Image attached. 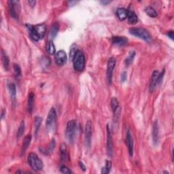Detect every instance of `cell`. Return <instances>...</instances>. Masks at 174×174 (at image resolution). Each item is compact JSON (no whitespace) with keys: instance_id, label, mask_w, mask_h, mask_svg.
<instances>
[{"instance_id":"cell-34","label":"cell","mask_w":174,"mask_h":174,"mask_svg":"<svg viewBox=\"0 0 174 174\" xmlns=\"http://www.w3.org/2000/svg\"><path fill=\"white\" fill-rule=\"evenodd\" d=\"M60 169L63 173H72V171L65 165H61Z\"/></svg>"},{"instance_id":"cell-22","label":"cell","mask_w":174,"mask_h":174,"mask_svg":"<svg viewBox=\"0 0 174 174\" xmlns=\"http://www.w3.org/2000/svg\"><path fill=\"white\" fill-rule=\"evenodd\" d=\"M42 123V119L40 116H36L34 119V134L35 137L37 138L38 134L39 129Z\"/></svg>"},{"instance_id":"cell-17","label":"cell","mask_w":174,"mask_h":174,"mask_svg":"<svg viewBox=\"0 0 174 174\" xmlns=\"http://www.w3.org/2000/svg\"><path fill=\"white\" fill-rule=\"evenodd\" d=\"M26 27H27V29H28L29 36H30L31 38L33 40H34V41H36V42L39 41V40H40V38L39 37V36L37 35L36 31H35L34 26L29 25V24H27Z\"/></svg>"},{"instance_id":"cell-4","label":"cell","mask_w":174,"mask_h":174,"mask_svg":"<svg viewBox=\"0 0 174 174\" xmlns=\"http://www.w3.org/2000/svg\"><path fill=\"white\" fill-rule=\"evenodd\" d=\"M28 163L30 167L36 171H41L43 169V163L38 156L34 152H31L28 155Z\"/></svg>"},{"instance_id":"cell-14","label":"cell","mask_w":174,"mask_h":174,"mask_svg":"<svg viewBox=\"0 0 174 174\" xmlns=\"http://www.w3.org/2000/svg\"><path fill=\"white\" fill-rule=\"evenodd\" d=\"M112 44L119 46H125L128 43V39L126 37L122 36H114L112 37Z\"/></svg>"},{"instance_id":"cell-9","label":"cell","mask_w":174,"mask_h":174,"mask_svg":"<svg viewBox=\"0 0 174 174\" xmlns=\"http://www.w3.org/2000/svg\"><path fill=\"white\" fill-rule=\"evenodd\" d=\"M107 151H108V156H112V152H113V143H112V138L109 128V125H107Z\"/></svg>"},{"instance_id":"cell-16","label":"cell","mask_w":174,"mask_h":174,"mask_svg":"<svg viewBox=\"0 0 174 174\" xmlns=\"http://www.w3.org/2000/svg\"><path fill=\"white\" fill-rule=\"evenodd\" d=\"M31 135H27V136H25V138H24L22 148H21V156H23L24 154L25 153V152H26L27 150L29 144H30V143H31Z\"/></svg>"},{"instance_id":"cell-38","label":"cell","mask_w":174,"mask_h":174,"mask_svg":"<svg viewBox=\"0 0 174 174\" xmlns=\"http://www.w3.org/2000/svg\"><path fill=\"white\" fill-rule=\"evenodd\" d=\"M27 3L31 7H34L36 4V2L34 0H29V1H27Z\"/></svg>"},{"instance_id":"cell-20","label":"cell","mask_w":174,"mask_h":174,"mask_svg":"<svg viewBox=\"0 0 174 174\" xmlns=\"http://www.w3.org/2000/svg\"><path fill=\"white\" fill-rule=\"evenodd\" d=\"M128 21L130 24L134 25V24L137 23L138 21V16L136 15L135 13L132 11V10H128V16H127Z\"/></svg>"},{"instance_id":"cell-6","label":"cell","mask_w":174,"mask_h":174,"mask_svg":"<svg viewBox=\"0 0 174 174\" xmlns=\"http://www.w3.org/2000/svg\"><path fill=\"white\" fill-rule=\"evenodd\" d=\"M8 10L10 16L12 18L18 19L21 12L20 2L16 0H10L8 2Z\"/></svg>"},{"instance_id":"cell-37","label":"cell","mask_w":174,"mask_h":174,"mask_svg":"<svg viewBox=\"0 0 174 174\" xmlns=\"http://www.w3.org/2000/svg\"><path fill=\"white\" fill-rule=\"evenodd\" d=\"M167 36L169 37V38H171L172 40H174V33H173V31H168L167 33Z\"/></svg>"},{"instance_id":"cell-12","label":"cell","mask_w":174,"mask_h":174,"mask_svg":"<svg viewBox=\"0 0 174 174\" xmlns=\"http://www.w3.org/2000/svg\"><path fill=\"white\" fill-rule=\"evenodd\" d=\"M152 140L154 146H157L159 144V123L157 120H155L152 126Z\"/></svg>"},{"instance_id":"cell-41","label":"cell","mask_w":174,"mask_h":174,"mask_svg":"<svg viewBox=\"0 0 174 174\" xmlns=\"http://www.w3.org/2000/svg\"><path fill=\"white\" fill-rule=\"evenodd\" d=\"M110 2H112V1H107V0H103V1L101 2V3L103 5H107V4L110 3Z\"/></svg>"},{"instance_id":"cell-15","label":"cell","mask_w":174,"mask_h":174,"mask_svg":"<svg viewBox=\"0 0 174 174\" xmlns=\"http://www.w3.org/2000/svg\"><path fill=\"white\" fill-rule=\"evenodd\" d=\"M34 29L40 39L44 38L46 32V26L45 24H39V25H35Z\"/></svg>"},{"instance_id":"cell-35","label":"cell","mask_w":174,"mask_h":174,"mask_svg":"<svg viewBox=\"0 0 174 174\" xmlns=\"http://www.w3.org/2000/svg\"><path fill=\"white\" fill-rule=\"evenodd\" d=\"M55 147V140H52V141H50V143L49 144V148H48V152H52L53 150H54Z\"/></svg>"},{"instance_id":"cell-11","label":"cell","mask_w":174,"mask_h":174,"mask_svg":"<svg viewBox=\"0 0 174 174\" xmlns=\"http://www.w3.org/2000/svg\"><path fill=\"white\" fill-rule=\"evenodd\" d=\"M67 55L65 52L63 50L58 51L55 55V61L56 63L59 66H62L66 63L67 61Z\"/></svg>"},{"instance_id":"cell-28","label":"cell","mask_w":174,"mask_h":174,"mask_svg":"<svg viewBox=\"0 0 174 174\" xmlns=\"http://www.w3.org/2000/svg\"><path fill=\"white\" fill-rule=\"evenodd\" d=\"M112 162L110 160H106V163L105 167L102 168V170H101V173L102 174H107L110 172V170L112 169Z\"/></svg>"},{"instance_id":"cell-3","label":"cell","mask_w":174,"mask_h":174,"mask_svg":"<svg viewBox=\"0 0 174 174\" xmlns=\"http://www.w3.org/2000/svg\"><path fill=\"white\" fill-rule=\"evenodd\" d=\"M57 125V113L54 108H52L48 114L46 121V128L48 133H50L55 130Z\"/></svg>"},{"instance_id":"cell-10","label":"cell","mask_w":174,"mask_h":174,"mask_svg":"<svg viewBox=\"0 0 174 174\" xmlns=\"http://www.w3.org/2000/svg\"><path fill=\"white\" fill-rule=\"evenodd\" d=\"M126 144L128 148V154L130 157H133V140L132 137L131 132L130 129H128L126 134Z\"/></svg>"},{"instance_id":"cell-39","label":"cell","mask_w":174,"mask_h":174,"mask_svg":"<svg viewBox=\"0 0 174 174\" xmlns=\"http://www.w3.org/2000/svg\"><path fill=\"white\" fill-rule=\"evenodd\" d=\"M79 165H80V168H81L83 171H85V170H86V167H85V165H84V163H83L82 162L79 161Z\"/></svg>"},{"instance_id":"cell-32","label":"cell","mask_w":174,"mask_h":174,"mask_svg":"<svg viewBox=\"0 0 174 174\" xmlns=\"http://www.w3.org/2000/svg\"><path fill=\"white\" fill-rule=\"evenodd\" d=\"M14 74L16 77H19L21 74V69L18 64H14Z\"/></svg>"},{"instance_id":"cell-33","label":"cell","mask_w":174,"mask_h":174,"mask_svg":"<svg viewBox=\"0 0 174 174\" xmlns=\"http://www.w3.org/2000/svg\"><path fill=\"white\" fill-rule=\"evenodd\" d=\"M70 52H69V57H70L71 59L72 60L73 59V58L74 57V55L75 54H76V52L78 51V50H77V46H76V44H73L72 46H71V49H70Z\"/></svg>"},{"instance_id":"cell-13","label":"cell","mask_w":174,"mask_h":174,"mask_svg":"<svg viewBox=\"0 0 174 174\" xmlns=\"http://www.w3.org/2000/svg\"><path fill=\"white\" fill-rule=\"evenodd\" d=\"M159 76V72L157 70H154L153 71V73H152L150 82V87H149V90L150 92L153 91L155 89V87H156L157 84H158Z\"/></svg>"},{"instance_id":"cell-2","label":"cell","mask_w":174,"mask_h":174,"mask_svg":"<svg viewBox=\"0 0 174 174\" xmlns=\"http://www.w3.org/2000/svg\"><path fill=\"white\" fill-rule=\"evenodd\" d=\"M74 69L77 71H82L85 66V56L81 50H78L72 59Z\"/></svg>"},{"instance_id":"cell-7","label":"cell","mask_w":174,"mask_h":174,"mask_svg":"<svg viewBox=\"0 0 174 174\" xmlns=\"http://www.w3.org/2000/svg\"><path fill=\"white\" fill-rule=\"evenodd\" d=\"M116 59L114 57H111L109 59L107 64V71H106V77L107 81L109 84H112V76H113V71L116 66Z\"/></svg>"},{"instance_id":"cell-40","label":"cell","mask_w":174,"mask_h":174,"mask_svg":"<svg viewBox=\"0 0 174 174\" xmlns=\"http://www.w3.org/2000/svg\"><path fill=\"white\" fill-rule=\"evenodd\" d=\"M5 115H6V110L4 109H2V112H1V119H3Z\"/></svg>"},{"instance_id":"cell-19","label":"cell","mask_w":174,"mask_h":174,"mask_svg":"<svg viewBox=\"0 0 174 174\" xmlns=\"http://www.w3.org/2000/svg\"><path fill=\"white\" fill-rule=\"evenodd\" d=\"M34 93H30L28 97V101H27V111L29 114H31L33 109V106H34Z\"/></svg>"},{"instance_id":"cell-31","label":"cell","mask_w":174,"mask_h":174,"mask_svg":"<svg viewBox=\"0 0 174 174\" xmlns=\"http://www.w3.org/2000/svg\"><path fill=\"white\" fill-rule=\"evenodd\" d=\"M24 131H25V122H24V121H22L21 122V125L19 126V128H18L17 132V137L18 138H21V136L23 135Z\"/></svg>"},{"instance_id":"cell-27","label":"cell","mask_w":174,"mask_h":174,"mask_svg":"<svg viewBox=\"0 0 174 174\" xmlns=\"http://www.w3.org/2000/svg\"><path fill=\"white\" fill-rule=\"evenodd\" d=\"M145 12L147 14V15H148L150 17L152 18H155L157 17V12H156L154 8H152V7H146L145 8Z\"/></svg>"},{"instance_id":"cell-23","label":"cell","mask_w":174,"mask_h":174,"mask_svg":"<svg viewBox=\"0 0 174 174\" xmlns=\"http://www.w3.org/2000/svg\"><path fill=\"white\" fill-rule=\"evenodd\" d=\"M58 31H59V24L57 23H55L54 25L51 27L50 30L49 37L50 40H53L56 36H57Z\"/></svg>"},{"instance_id":"cell-8","label":"cell","mask_w":174,"mask_h":174,"mask_svg":"<svg viewBox=\"0 0 174 174\" xmlns=\"http://www.w3.org/2000/svg\"><path fill=\"white\" fill-rule=\"evenodd\" d=\"M91 139H92V123L90 120H88L85 127V136L84 141L85 145L88 148H90L91 145Z\"/></svg>"},{"instance_id":"cell-18","label":"cell","mask_w":174,"mask_h":174,"mask_svg":"<svg viewBox=\"0 0 174 174\" xmlns=\"http://www.w3.org/2000/svg\"><path fill=\"white\" fill-rule=\"evenodd\" d=\"M116 14L117 17L119 18L120 21H125L127 18L128 10L125 8H120L117 9Z\"/></svg>"},{"instance_id":"cell-25","label":"cell","mask_w":174,"mask_h":174,"mask_svg":"<svg viewBox=\"0 0 174 174\" xmlns=\"http://www.w3.org/2000/svg\"><path fill=\"white\" fill-rule=\"evenodd\" d=\"M60 154L61 160H65L67 159V146L65 144H61L60 146Z\"/></svg>"},{"instance_id":"cell-21","label":"cell","mask_w":174,"mask_h":174,"mask_svg":"<svg viewBox=\"0 0 174 174\" xmlns=\"http://www.w3.org/2000/svg\"><path fill=\"white\" fill-rule=\"evenodd\" d=\"M8 90L10 95V97H11L12 101L14 102L16 100V96H17V90H16L15 84L13 83H10L8 85Z\"/></svg>"},{"instance_id":"cell-30","label":"cell","mask_w":174,"mask_h":174,"mask_svg":"<svg viewBox=\"0 0 174 174\" xmlns=\"http://www.w3.org/2000/svg\"><path fill=\"white\" fill-rule=\"evenodd\" d=\"M135 56V52L134 51L131 52L129 55L128 56V57L125 59V63L127 64V65H130V64L133 62V59H134Z\"/></svg>"},{"instance_id":"cell-24","label":"cell","mask_w":174,"mask_h":174,"mask_svg":"<svg viewBox=\"0 0 174 174\" xmlns=\"http://www.w3.org/2000/svg\"><path fill=\"white\" fill-rule=\"evenodd\" d=\"M46 51L47 52L49 53V55H55V46L54 44V43H53L52 40H49V42H48L47 44H46Z\"/></svg>"},{"instance_id":"cell-5","label":"cell","mask_w":174,"mask_h":174,"mask_svg":"<svg viewBox=\"0 0 174 174\" xmlns=\"http://www.w3.org/2000/svg\"><path fill=\"white\" fill-rule=\"evenodd\" d=\"M129 33L135 37H138L144 40V41L150 42L151 41L150 35L146 29L141 27H133L129 29Z\"/></svg>"},{"instance_id":"cell-1","label":"cell","mask_w":174,"mask_h":174,"mask_svg":"<svg viewBox=\"0 0 174 174\" xmlns=\"http://www.w3.org/2000/svg\"><path fill=\"white\" fill-rule=\"evenodd\" d=\"M77 121L76 120H71L67 124L65 130V137L69 143H73L76 138L77 131Z\"/></svg>"},{"instance_id":"cell-29","label":"cell","mask_w":174,"mask_h":174,"mask_svg":"<svg viewBox=\"0 0 174 174\" xmlns=\"http://www.w3.org/2000/svg\"><path fill=\"white\" fill-rule=\"evenodd\" d=\"M110 104H111V108H112V111H113V112L116 111L117 108L119 107V101H118V100L116 97H112V98Z\"/></svg>"},{"instance_id":"cell-36","label":"cell","mask_w":174,"mask_h":174,"mask_svg":"<svg viewBox=\"0 0 174 174\" xmlns=\"http://www.w3.org/2000/svg\"><path fill=\"white\" fill-rule=\"evenodd\" d=\"M127 74L126 71H123L122 73L120 75V81L122 82H125L127 80Z\"/></svg>"},{"instance_id":"cell-26","label":"cell","mask_w":174,"mask_h":174,"mask_svg":"<svg viewBox=\"0 0 174 174\" xmlns=\"http://www.w3.org/2000/svg\"><path fill=\"white\" fill-rule=\"evenodd\" d=\"M2 63H3L4 68L6 70H8L9 68V58L2 50Z\"/></svg>"}]
</instances>
